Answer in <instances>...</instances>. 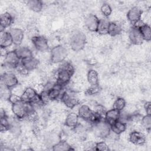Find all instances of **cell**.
Listing matches in <instances>:
<instances>
[{
  "instance_id": "1",
  "label": "cell",
  "mask_w": 151,
  "mask_h": 151,
  "mask_svg": "<svg viewBox=\"0 0 151 151\" xmlns=\"http://www.w3.org/2000/svg\"><path fill=\"white\" fill-rule=\"evenodd\" d=\"M11 110L15 117L18 120H22L25 119L29 113L35 110V109L30 103L21 100L11 104Z\"/></svg>"
},
{
  "instance_id": "2",
  "label": "cell",
  "mask_w": 151,
  "mask_h": 151,
  "mask_svg": "<svg viewBox=\"0 0 151 151\" xmlns=\"http://www.w3.org/2000/svg\"><path fill=\"white\" fill-rule=\"evenodd\" d=\"M86 41L85 34L80 31H77L71 35L70 38V47L74 51H80L84 48Z\"/></svg>"
},
{
  "instance_id": "3",
  "label": "cell",
  "mask_w": 151,
  "mask_h": 151,
  "mask_svg": "<svg viewBox=\"0 0 151 151\" xmlns=\"http://www.w3.org/2000/svg\"><path fill=\"white\" fill-rule=\"evenodd\" d=\"M68 52L65 47L61 45L54 47L50 51V60L52 63L57 64L63 62L67 57Z\"/></svg>"
},
{
  "instance_id": "4",
  "label": "cell",
  "mask_w": 151,
  "mask_h": 151,
  "mask_svg": "<svg viewBox=\"0 0 151 151\" xmlns=\"http://www.w3.org/2000/svg\"><path fill=\"white\" fill-rule=\"evenodd\" d=\"M94 135L100 139L107 138L111 132L110 125L104 119L93 125Z\"/></svg>"
},
{
  "instance_id": "5",
  "label": "cell",
  "mask_w": 151,
  "mask_h": 151,
  "mask_svg": "<svg viewBox=\"0 0 151 151\" xmlns=\"http://www.w3.org/2000/svg\"><path fill=\"white\" fill-rule=\"evenodd\" d=\"M20 63L21 60L17 55L15 50L8 51L4 57V65L8 70H15Z\"/></svg>"
},
{
  "instance_id": "6",
  "label": "cell",
  "mask_w": 151,
  "mask_h": 151,
  "mask_svg": "<svg viewBox=\"0 0 151 151\" xmlns=\"http://www.w3.org/2000/svg\"><path fill=\"white\" fill-rule=\"evenodd\" d=\"M60 101L69 109H73L79 103L76 95L73 92L67 90L64 91Z\"/></svg>"
},
{
  "instance_id": "7",
  "label": "cell",
  "mask_w": 151,
  "mask_h": 151,
  "mask_svg": "<svg viewBox=\"0 0 151 151\" xmlns=\"http://www.w3.org/2000/svg\"><path fill=\"white\" fill-rule=\"evenodd\" d=\"M73 75L64 68L60 67L57 70L54 77L55 82L63 86H65L68 84L71 80Z\"/></svg>"
},
{
  "instance_id": "8",
  "label": "cell",
  "mask_w": 151,
  "mask_h": 151,
  "mask_svg": "<svg viewBox=\"0 0 151 151\" xmlns=\"http://www.w3.org/2000/svg\"><path fill=\"white\" fill-rule=\"evenodd\" d=\"M1 83L11 89L19 84V80L14 73L6 71L1 75Z\"/></svg>"
},
{
  "instance_id": "9",
  "label": "cell",
  "mask_w": 151,
  "mask_h": 151,
  "mask_svg": "<svg viewBox=\"0 0 151 151\" xmlns=\"http://www.w3.org/2000/svg\"><path fill=\"white\" fill-rule=\"evenodd\" d=\"M31 42L38 51L45 52L48 49V40L44 36L36 35L31 38Z\"/></svg>"
},
{
  "instance_id": "10",
  "label": "cell",
  "mask_w": 151,
  "mask_h": 151,
  "mask_svg": "<svg viewBox=\"0 0 151 151\" xmlns=\"http://www.w3.org/2000/svg\"><path fill=\"white\" fill-rule=\"evenodd\" d=\"M128 38L130 42L134 45H140L144 41L139 28L133 26L129 30Z\"/></svg>"
},
{
  "instance_id": "11",
  "label": "cell",
  "mask_w": 151,
  "mask_h": 151,
  "mask_svg": "<svg viewBox=\"0 0 151 151\" xmlns=\"http://www.w3.org/2000/svg\"><path fill=\"white\" fill-rule=\"evenodd\" d=\"M99 19H100L96 15L89 14L85 18L84 24L86 27L90 32H96Z\"/></svg>"
},
{
  "instance_id": "12",
  "label": "cell",
  "mask_w": 151,
  "mask_h": 151,
  "mask_svg": "<svg viewBox=\"0 0 151 151\" xmlns=\"http://www.w3.org/2000/svg\"><path fill=\"white\" fill-rule=\"evenodd\" d=\"M142 11L138 6L132 7L127 12L126 17L128 21L133 24L137 21L142 19Z\"/></svg>"
},
{
  "instance_id": "13",
  "label": "cell",
  "mask_w": 151,
  "mask_h": 151,
  "mask_svg": "<svg viewBox=\"0 0 151 151\" xmlns=\"http://www.w3.org/2000/svg\"><path fill=\"white\" fill-rule=\"evenodd\" d=\"M13 41V44L17 46H20L24 38V31L19 28H12L9 31Z\"/></svg>"
},
{
  "instance_id": "14",
  "label": "cell",
  "mask_w": 151,
  "mask_h": 151,
  "mask_svg": "<svg viewBox=\"0 0 151 151\" xmlns=\"http://www.w3.org/2000/svg\"><path fill=\"white\" fill-rule=\"evenodd\" d=\"M129 140L134 145H142L146 142V137L142 132L133 130L130 133Z\"/></svg>"
},
{
  "instance_id": "15",
  "label": "cell",
  "mask_w": 151,
  "mask_h": 151,
  "mask_svg": "<svg viewBox=\"0 0 151 151\" xmlns=\"http://www.w3.org/2000/svg\"><path fill=\"white\" fill-rule=\"evenodd\" d=\"M38 60L34 57L21 60V65L28 73L34 70L38 65Z\"/></svg>"
},
{
  "instance_id": "16",
  "label": "cell",
  "mask_w": 151,
  "mask_h": 151,
  "mask_svg": "<svg viewBox=\"0 0 151 151\" xmlns=\"http://www.w3.org/2000/svg\"><path fill=\"white\" fill-rule=\"evenodd\" d=\"M38 95L39 94L37 93L33 87H27L24 89L21 97L24 101L31 103L38 96Z\"/></svg>"
},
{
  "instance_id": "17",
  "label": "cell",
  "mask_w": 151,
  "mask_h": 151,
  "mask_svg": "<svg viewBox=\"0 0 151 151\" xmlns=\"http://www.w3.org/2000/svg\"><path fill=\"white\" fill-rule=\"evenodd\" d=\"M0 22V32L5 30L6 28L9 27L14 22L13 16L8 12H5L1 15Z\"/></svg>"
},
{
  "instance_id": "18",
  "label": "cell",
  "mask_w": 151,
  "mask_h": 151,
  "mask_svg": "<svg viewBox=\"0 0 151 151\" xmlns=\"http://www.w3.org/2000/svg\"><path fill=\"white\" fill-rule=\"evenodd\" d=\"M13 44L12 39L9 31H2L0 32V47L8 48Z\"/></svg>"
},
{
  "instance_id": "19",
  "label": "cell",
  "mask_w": 151,
  "mask_h": 151,
  "mask_svg": "<svg viewBox=\"0 0 151 151\" xmlns=\"http://www.w3.org/2000/svg\"><path fill=\"white\" fill-rule=\"evenodd\" d=\"M93 113V110L87 104H82L78 109L77 114L79 118L88 122Z\"/></svg>"
},
{
  "instance_id": "20",
  "label": "cell",
  "mask_w": 151,
  "mask_h": 151,
  "mask_svg": "<svg viewBox=\"0 0 151 151\" xmlns=\"http://www.w3.org/2000/svg\"><path fill=\"white\" fill-rule=\"evenodd\" d=\"M79 123V117L77 113L74 112L69 113L64 120V124L70 128H75Z\"/></svg>"
},
{
  "instance_id": "21",
  "label": "cell",
  "mask_w": 151,
  "mask_h": 151,
  "mask_svg": "<svg viewBox=\"0 0 151 151\" xmlns=\"http://www.w3.org/2000/svg\"><path fill=\"white\" fill-rule=\"evenodd\" d=\"M120 114V111L112 108L111 109H110L106 111L104 119L110 125L114 122L119 120Z\"/></svg>"
},
{
  "instance_id": "22",
  "label": "cell",
  "mask_w": 151,
  "mask_h": 151,
  "mask_svg": "<svg viewBox=\"0 0 151 151\" xmlns=\"http://www.w3.org/2000/svg\"><path fill=\"white\" fill-rule=\"evenodd\" d=\"M127 128V124L118 120L110 124L111 131L114 133L120 135L124 132Z\"/></svg>"
},
{
  "instance_id": "23",
  "label": "cell",
  "mask_w": 151,
  "mask_h": 151,
  "mask_svg": "<svg viewBox=\"0 0 151 151\" xmlns=\"http://www.w3.org/2000/svg\"><path fill=\"white\" fill-rule=\"evenodd\" d=\"M123 30L122 24L117 21L110 22L109 30L108 35L111 37H116L119 35Z\"/></svg>"
},
{
  "instance_id": "24",
  "label": "cell",
  "mask_w": 151,
  "mask_h": 151,
  "mask_svg": "<svg viewBox=\"0 0 151 151\" xmlns=\"http://www.w3.org/2000/svg\"><path fill=\"white\" fill-rule=\"evenodd\" d=\"M15 51L16 52L20 60L33 57L32 51L28 47L18 46L17 48L15 49Z\"/></svg>"
},
{
  "instance_id": "25",
  "label": "cell",
  "mask_w": 151,
  "mask_h": 151,
  "mask_svg": "<svg viewBox=\"0 0 151 151\" xmlns=\"http://www.w3.org/2000/svg\"><path fill=\"white\" fill-rule=\"evenodd\" d=\"M110 22L107 19H100L96 32L100 35H108V30Z\"/></svg>"
},
{
  "instance_id": "26",
  "label": "cell",
  "mask_w": 151,
  "mask_h": 151,
  "mask_svg": "<svg viewBox=\"0 0 151 151\" xmlns=\"http://www.w3.org/2000/svg\"><path fill=\"white\" fill-rule=\"evenodd\" d=\"M9 121V132L15 137H18L21 133V128L19 123L16 119H10Z\"/></svg>"
},
{
  "instance_id": "27",
  "label": "cell",
  "mask_w": 151,
  "mask_h": 151,
  "mask_svg": "<svg viewBox=\"0 0 151 151\" xmlns=\"http://www.w3.org/2000/svg\"><path fill=\"white\" fill-rule=\"evenodd\" d=\"M28 8L33 12H39L43 8V2L40 0H29L27 2Z\"/></svg>"
},
{
  "instance_id": "28",
  "label": "cell",
  "mask_w": 151,
  "mask_h": 151,
  "mask_svg": "<svg viewBox=\"0 0 151 151\" xmlns=\"http://www.w3.org/2000/svg\"><path fill=\"white\" fill-rule=\"evenodd\" d=\"M52 150L54 151H68L73 150V149L67 142L61 140L52 147Z\"/></svg>"
},
{
  "instance_id": "29",
  "label": "cell",
  "mask_w": 151,
  "mask_h": 151,
  "mask_svg": "<svg viewBox=\"0 0 151 151\" xmlns=\"http://www.w3.org/2000/svg\"><path fill=\"white\" fill-rule=\"evenodd\" d=\"M87 80L90 86L99 84V74L94 70H90L87 74Z\"/></svg>"
},
{
  "instance_id": "30",
  "label": "cell",
  "mask_w": 151,
  "mask_h": 151,
  "mask_svg": "<svg viewBox=\"0 0 151 151\" xmlns=\"http://www.w3.org/2000/svg\"><path fill=\"white\" fill-rule=\"evenodd\" d=\"M140 31L144 41H150L151 40V29L147 24H145L142 27L139 28Z\"/></svg>"
},
{
  "instance_id": "31",
  "label": "cell",
  "mask_w": 151,
  "mask_h": 151,
  "mask_svg": "<svg viewBox=\"0 0 151 151\" xmlns=\"http://www.w3.org/2000/svg\"><path fill=\"white\" fill-rule=\"evenodd\" d=\"M61 140L60 137L55 133H51L47 135L45 137V143L47 146L52 147L57 143Z\"/></svg>"
},
{
  "instance_id": "32",
  "label": "cell",
  "mask_w": 151,
  "mask_h": 151,
  "mask_svg": "<svg viewBox=\"0 0 151 151\" xmlns=\"http://www.w3.org/2000/svg\"><path fill=\"white\" fill-rule=\"evenodd\" d=\"M12 94L11 89L1 83L0 86V96L1 99L5 101H8L11 95Z\"/></svg>"
},
{
  "instance_id": "33",
  "label": "cell",
  "mask_w": 151,
  "mask_h": 151,
  "mask_svg": "<svg viewBox=\"0 0 151 151\" xmlns=\"http://www.w3.org/2000/svg\"><path fill=\"white\" fill-rule=\"evenodd\" d=\"M126 106L125 100L122 97L117 98L113 104V109H114L119 111L123 110Z\"/></svg>"
},
{
  "instance_id": "34",
  "label": "cell",
  "mask_w": 151,
  "mask_h": 151,
  "mask_svg": "<svg viewBox=\"0 0 151 151\" xmlns=\"http://www.w3.org/2000/svg\"><path fill=\"white\" fill-rule=\"evenodd\" d=\"M141 126L146 130L149 131L151 128V115L146 114L141 119Z\"/></svg>"
},
{
  "instance_id": "35",
  "label": "cell",
  "mask_w": 151,
  "mask_h": 151,
  "mask_svg": "<svg viewBox=\"0 0 151 151\" xmlns=\"http://www.w3.org/2000/svg\"><path fill=\"white\" fill-rule=\"evenodd\" d=\"M1 118V126L0 130L1 132H5L9 130V117L7 116L4 117H0Z\"/></svg>"
},
{
  "instance_id": "36",
  "label": "cell",
  "mask_w": 151,
  "mask_h": 151,
  "mask_svg": "<svg viewBox=\"0 0 151 151\" xmlns=\"http://www.w3.org/2000/svg\"><path fill=\"white\" fill-rule=\"evenodd\" d=\"M101 13L104 17H107L110 16L112 13V8L108 4H103L100 8Z\"/></svg>"
},
{
  "instance_id": "37",
  "label": "cell",
  "mask_w": 151,
  "mask_h": 151,
  "mask_svg": "<svg viewBox=\"0 0 151 151\" xmlns=\"http://www.w3.org/2000/svg\"><path fill=\"white\" fill-rule=\"evenodd\" d=\"M94 150L100 151H107L109 150V145L104 141L98 142L95 143Z\"/></svg>"
},
{
  "instance_id": "38",
  "label": "cell",
  "mask_w": 151,
  "mask_h": 151,
  "mask_svg": "<svg viewBox=\"0 0 151 151\" xmlns=\"http://www.w3.org/2000/svg\"><path fill=\"white\" fill-rule=\"evenodd\" d=\"M100 91V87L99 84L90 86V87L86 90V93L88 95H94L99 93Z\"/></svg>"
},
{
  "instance_id": "39",
  "label": "cell",
  "mask_w": 151,
  "mask_h": 151,
  "mask_svg": "<svg viewBox=\"0 0 151 151\" xmlns=\"http://www.w3.org/2000/svg\"><path fill=\"white\" fill-rule=\"evenodd\" d=\"M93 110L94 111L97 113L98 114H100L103 117V116L104 117V114L106 113V111H107V110H106L105 107L103 105L99 104L95 105L94 107V109Z\"/></svg>"
},
{
  "instance_id": "40",
  "label": "cell",
  "mask_w": 151,
  "mask_h": 151,
  "mask_svg": "<svg viewBox=\"0 0 151 151\" xmlns=\"http://www.w3.org/2000/svg\"><path fill=\"white\" fill-rule=\"evenodd\" d=\"M21 100H22L21 96L12 93V94L11 95V96L8 100V101L12 104H14V103H15Z\"/></svg>"
},
{
  "instance_id": "41",
  "label": "cell",
  "mask_w": 151,
  "mask_h": 151,
  "mask_svg": "<svg viewBox=\"0 0 151 151\" xmlns=\"http://www.w3.org/2000/svg\"><path fill=\"white\" fill-rule=\"evenodd\" d=\"M143 107L146 114L151 115V103L150 101H146L143 105Z\"/></svg>"
}]
</instances>
